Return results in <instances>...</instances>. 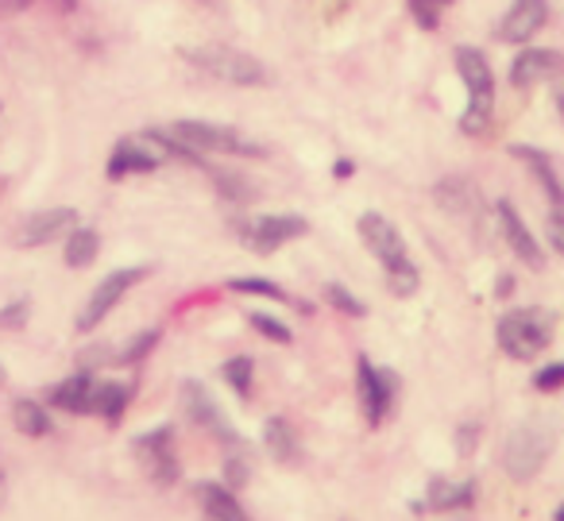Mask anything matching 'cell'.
<instances>
[{
    "label": "cell",
    "instance_id": "4",
    "mask_svg": "<svg viewBox=\"0 0 564 521\" xmlns=\"http://www.w3.org/2000/svg\"><path fill=\"white\" fill-rule=\"evenodd\" d=\"M553 328H556L553 313L538 310V305H522V310L502 313L499 325H495V340H499V348L510 359L530 363V359H538L553 344Z\"/></svg>",
    "mask_w": 564,
    "mask_h": 521
},
{
    "label": "cell",
    "instance_id": "27",
    "mask_svg": "<svg viewBox=\"0 0 564 521\" xmlns=\"http://www.w3.org/2000/svg\"><path fill=\"white\" fill-rule=\"evenodd\" d=\"M220 375H225V382L236 390V398H243V402H248V398H251V382H256V359H251V356L225 359Z\"/></svg>",
    "mask_w": 564,
    "mask_h": 521
},
{
    "label": "cell",
    "instance_id": "10",
    "mask_svg": "<svg viewBox=\"0 0 564 521\" xmlns=\"http://www.w3.org/2000/svg\"><path fill=\"white\" fill-rule=\"evenodd\" d=\"M182 410H186V417L194 421L197 428H205L209 436H217L220 444H228V448H243L240 433H236L232 421L220 413L217 398H213L202 382H194V379L182 382Z\"/></svg>",
    "mask_w": 564,
    "mask_h": 521
},
{
    "label": "cell",
    "instance_id": "1",
    "mask_svg": "<svg viewBox=\"0 0 564 521\" xmlns=\"http://www.w3.org/2000/svg\"><path fill=\"white\" fill-rule=\"evenodd\" d=\"M553 448H556V421L530 417V421H522V425H514L507 433L502 452H499V467L514 482H530L533 475L549 464Z\"/></svg>",
    "mask_w": 564,
    "mask_h": 521
},
{
    "label": "cell",
    "instance_id": "8",
    "mask_svg": "<svg viewBox=\"0 0 564 521\" xmlns=\"http://www.w3.org/2000/svg\"><path fill=\"white\" fill-rule=\"evenodd\" d=\"M151 274V267H120V271H109L101 282L94 286V294L86 297V305H82L78 321H74V328L78 333H94L97 325H101L105 317H109L112 310H117L120 302L128 297V290L140 286L143 279Z\"/></svg>",
    "mask_w": 564,
    "mask_h": 521
},
{
    "label": "cell",
    "instance_id": "9",
    "mask_svg": "<svg viewBox=\"0 0 564 521\" xmlns=\"http://www.w3.org/2000/svg\"><path fill=\"white\" fill-rule=\"evenodd\" d=\"M132 452L140 459L143 475H148L155 487H174L182 479L178 448H174V425H155L148 433H140L132 441Z\"/></svg>",
    "mask_w": 564,
    "mask_h": 521
},
{
    "label": "cell",
    "instance_id": "44",
    "mask_svg": "<svg viewBox=\"0 0 564 521\" xmlns=\"http://www.w3.org/2000/svg\"><path fill=\"white\" fill-rule=\"evenodd\" d=\"M553 521H564V502L556 506V513H553Z\"/></svg>",
    "mask_w": 564,
    "mask_h": 521
},
{
    "label": "cell",
    "instance_id": "37",
    "mask_svg": "<svg viewBox=\"0 0 564 521\" xmlns=\"http://www.w3.org/2000/svg\"><path fill=\"white\" fill-rule=\"evenodd\" d=\"M545 240H549V248H553L556 256H564V205H561V209L549 213V220H545Z\"/></svg>",
    "mask_w": 564,
    "mask_h": 521
},
{
    "label": "cell",
    "instance_id": "19",
    "mask_svg": "<svg viewBox=\"0 0 564 521\" xmlns=\"http://www.w3.org/2000/svg\"><path fill=\"white\" fill-rule=\"evenodd\" d=\"M476 506V479H430L425 510L433 513H464Z\"/></svg>",
    "mask_w": 564,
    "mask_h": 521
},
{
    "label": "cell",
    "instance_id": "40",
    "mask_svg": "<svg viewBox=\"0 0 564 521\" xmlns=\"http://www.w3.org/2000/svg\"><path fill=\"white\" fill-rule=\"evenodd\" d=\"M333 174H337V178H352V174H356V163H352V159H337Z\"/></svg>",
    "mask_w": 564,
    "mask_h": 521
},
{
    "label": "cell",
    "instance_id": "45",
    "mask_svg": "<svg viewBox=\"0 0 564 521\" xmlns=\"http://www.w3.org/2000/svg\"><path fill=\"white\" fill-rule=\"evenodd\" d=\"M205 4H217V0H205Z\"/></svg>",
    "mask_w": 564,
    "mask_h": 521
},
{
    "label": "cell",
    "instance_id": "35",
    "mask_svg": "<svg viewBox=\"0 0 564 521\" xmlns=\"http://www.w3.org/2000/svg\"><path fill=\"white\" fill-rule=\"evenodd\" d=\"M28 317H32V302H28V297H17V302H9L4 310H0V328L17 333V328L28 325Z\"/></svg>",
    "mask_w": 564,
    "mask_h": 521
},
{
    "label": "cell",
    "instance_id": "7",
    "mask_svg": "<svg viewBox=\"0 0 564 521\" xmlns=\"http://www.w3.org/2000/svg\"><path fill=\"white\" fill-rule=\"evenodd\" d=\"M356 398H360L364 421L379 428L394 413V398H399V375L391 367H376L368 356L356 359Z\"/></svg>",
    "mask_w": 564,
    "mask_h": 521
},
{
    "label": "cell",
    "instance_id": "31",
    "mask_svg": "<svg viewBox=\"0 0 564 521\" xmlns=\"http://www.w3.org/2000/svg\"><path fill=\"white\" fill-rule=\"evenodd\" d=\"M248 325L256 328L259 336H267V340H271V344H294L291 325H282V321H279V317H271V313L251 310V313H248Z\"/></svg>",
    "mask_w": 564,
    "mask_h": 521
},
{
    "label": "cell",
    "instance_id": "39",
    "mask_svg": "<svg viewBox=\"0 0 564 521\" xmlns=\"http://www.w3.org/2000/svg\"><path fill=\"white\" fill-rule=\"evenodd\" d=\"M32 9V0H0V17H20Z\"/></svg>",
    "mask_w": 564,
    "mask_h": 521
},
{
    "label": "cell",
    "instance_id": "28",
    "mask_svg": "<svg viewBox=\"0 0 564 521\" xmlns=\"http://www.w3.org/2000/svg\"><path fill=\"white\" fill-rule=\"evenodd\" d=\"M159 328H143L140 336H132V340L124 344L120 351H112V363H124V367H132V363H143V359L151 356V351L159 348Z\"/></svg>",
    "mask_w": 564,
    "mask_h": 521
},
{
    "label": "cell",
    "instance_id": "21",
    "mask_svg": "<svg viewBox=\"0 0 564 521\" xmlns=\"http://www.w3.org/2000/svg\"><path fill=\"white\" fill-rule=\"evenodd\" d=\"M135 398V387L124 379H97V390H94V413L105 417L109 425H120V417L128 413Z\"/></svg>",
    "mask_w": 564,
    "mask_h": 521
},
{
    "label": "cell",
    "instance_id": "42",
    "mask_svg": "<svg viewBox=\"0 0 564 521\" xmlns=\"http://www.w3.org/2000/svg\"><path fill=\"white\" fill-rule=\"evenodd\" d=\"M51 4H58L63 12H74V9H78V0H51Z\"/></svg>",
    "mask_w": 564,
    "mask_h": 521
},
{
    "label": "cell",
    "instance_id": "43",
    "mask_svg": "<svg viewBox=\"0 0 564 521\" xmlns=\"http://www.w3.org/2000/svg\"><path fill=\"white\" fill-rule=\"evenodd\" d=\"M556 112H561V120H564V89L556 94Z\"/></svg>",
    "mask_w": 564,
    "mask_h": 521
},
{
    "label": "cell",
    "instance_id": "30",
    "mask_svg": "<svg viewBox=\"0 0 564 521\" xmlns=\"http://www.w3.org/2000/svg\"><path fill=\"white\" fill-rule=\"evenodd\" d=\"M417 286H422V271H417L414 259H410L406 267H394V271H387V290H391L394 297H414Z\"/></svg>",
    "mask_w": 564,
    "mask_h": 521
},
{
    "label": "cell",
    "instance_id": "20",
    "mask_svg": "<svg viewBox=\"0 0 564 521\" xmlns=\"http://www.w3.org/2000/svg\"><path fill=\"white\" fill-rule=\"evenodd\" d=\"M507 151L518 159V163L530 166V174H533V178H538V186L545 189L549 205H553V209H561V205H564V182H561V174H556L553 159H549L545 151L530 148V143H510Z\"/></svg>",
    "mask_w": 564,
    "mask_h": 521
},
{
    "label": "cell",
    "instance_id": "24",
    "mask_svg": "<svg viewBox=\"0 0 564 521\" xmlns=\"http://www.w3.org/2000/svg\"><path fill=\"white\" fill-rule=\"evenodd\" d=\"M433 197H437L441 209H448L453 217H476L479 213V189L464 178H441Z\"/></svg>",
    "mask_w": 564,
    "mask_h": 521
},
{
    "label": "cell",
    "instance_id": "3",
    "mask_svg": "<svg viewBox=\"0 0 564 521\" xmlns=\"http://www.w3.org/2000/svg\"><path fill=\"white\" fill-rule=\"evenodd\" d=\"M456 74H460L464 89H468V105L460 112V132L464 135H487L495 117V70L476 47H456Z\"/></svg>",
    "mask_w": 564,
    "mask_h": 521
},
{
    "label": "cell",
    "instance_id": "18",
    "mask_svg": "<svg viewBox=\"0 0 564 521\" xmlns=\"http://www.w3.org/2000/svg\"><path fill=\"white\" fill-rule=\"evenodd\" d=\"M197 495V506H202V521H251V513L240 506V498H236L232 487H225V482H197L194 487Z\"/></svg>",
    "mask_w": 564,
    "mask_h": 521
},
{
    "label": "cell",
    "instance_id": "25",
    "mask_svg": "<svg viewBox=\"0 0 564 521\" xmlns=\"http://www.w3.org/2000/svg\"><path fill=\"white\" fill-rule=\"evenodd\" d=\"M12 425H17V433L40 441V436H51L55 421H51V413L43 402H35V398H17V402H12Z\"/></svg>",
    "mask_w": 564,
    "mask_h": 521
},
{
    "label": "cell",
    "instance_id": "11",
    "mask_svg": "<svg viewBox=\"0 0 564 521\" xmlns=\"http://www.w3.org/2000/svg\"><path fill=\"white\" fill-rule=\"evenodd\" d=\"M360 240H364V248L383 263V274L394 271V267L410 263L406 236H402L399 225H394L391 217H383V213H364L360 217Z\"/></svg>",
    "mask_w": 564,
    "mask_h": 521
},
{
    "label": "cell",
    "instance_id": "14",
    "mask_svg": "<svg viewBox=\"0 0 564 521\" xmlns=\"http://www.w3.org/2000/svg\"><path fill=\"white\" fill-rule=\"evenodd\" d=\"M564 74V55L553 47H522L510 63V86L538 89L545 82H556Z\"/></svg>",
    "mask_w": 564,
    "mask_h": 521
},
{
    "label": "cell",
    "instance_id": "15",
    "mask_svg": "<svg viewBox=\"0 0 564 521\" xmlns=\"http://www.w3.org/2000/svg\"><path fill=\"white\" fill-rule=\"evenodd\" d=\"M74 225H78V213H74L70 205L40 209V213H32L17 232H12V243H17V248H47V243H55L58 236L70 232Z\"/></svg>",
    "mask_w": 564,
    "mask_h": 521
},
{
    "label": "cell",
    "instance_id": "16",
    "mask_svg": "<svg viewBox=\"0 0 564 521\" xmlns=\"http://www.w3.org/2000/svg\"><path fill=\"white\" fill-rule=\"evenodd\" d=\"M545 20H549V4L545 0H514L510 4V12L499 20V28H495V40L499 43H530L533 35L545 28Z\"/></svg>",
    "mask_w": 564,
    "mask_h": 521
},
{
    "label": "cell",
    "instance_id": "26",
    "mask_svg": "<svg viewBox=\"0 0 564 521\" xmlns=\"http://www.w3.org/2000/svg\"><path fill=\"white\" fill-rule=\"evenodd\" d=\"M228 290L232 294H251V297H267V302H291V305H299L302 313H310L314 305H306V302H299V297H291L286 290L279 286V282H271V279H259V274H243V279H232L228 282Z\"/></svg>",
    "mask_w": 564,
    "mask_h": 521
},
{
    "label": "cell",
    "instance_id": "23",
    "mask_svg": "<svg viewBox=\"0 0 564 521\" xmlns=\"http://www.w3.org/2000/svg\"><path fill=\"white\" fill-rule=\"evenodd\" d=\"M97 256H101V232H97V228L74 225L70 232L63 236V259L70 271H86Z\"/></svg>",
    "mask_w": 564,
    "mask_h": 521
},
{
    "label": "cell",
    "instance_id": "13",
    "mask_svg": "<svg viewBox=\"0 0 564 521\" xmlns=\"http://www.w3.org/2000/svg\"><path fill=\"white\" fill-rule=\"evenodd\" d=\"M495 220H499V236L507 240V248L514 251V259L530 271H545V248L538 243V236L530 232V225L522 220V213L502 197L495 202Z\"/></svg>",
    "mask_w": 564,
    "mask_h": 521
},
{
    "label": "cell",
    "instance_id": "6",
    "mask_svg": "<svg viewBox=\"0 0 564 521\" xmlns=\"http://www.w3.org/2000/svg\"><path fill=\"white\" fill-rule=\"evenodd\" d=\"M236 232H240V243L248 251L271 256L282 243L302 240V236L310 232V220L302 217V213H259V217H251V220H240Z\"/></svg>",
    "mask_w": 564,
    "mask_h": 521
},
{
    "label": "cell",
    "instance_id": "12",
    "mask_svg": "<svg viewBox=\"0 0 564 521\" xmlns=\"http://www.w3.org/2000/svg\"><path fill=\"white\" fill-rule=\"evenodd\" d=\"M166 163V155L148 140V135H128L117 148L109 151V163H105V178L109 182H124L132 174H155Z\"/></svg>",
    "mask_w": 564,
    "mask_h": 521
},
{
    "label": "cell",
    "instance_id": "32",
    "mask_svg": "<svg viewBox=\"0 0 564 521\" xmlns=\"http://www.w3.org/2000/svg\"><path fill=\"white\" fill-rule=\"evenodd\" d=\"M325 302H329L337 313H345V317H368V305H364L348 286H340V282H329V286H325Z\"/></svg>",
    "mask_w": 564,
    "mask_h": 521
},
{
    "label": "cell",
    "instance_id": "5",
    "mask_svg": "<svg viewBox=\"0 0 564 521\" xmlns=\"http://www.w3.org/2000/svg\"><path fill=\"white\" fill-rule=\"evenodd\" d=\"M186 58L197 66V70H205L209 78H217V82H228V86L251 89V86H263V82H267V70L259 66V58H251L248 51L225 47V43L189 47Z\"/></svg>",
    "mask_w": 564,
    "mask_h": 521
},
{
    "label": "cell",
    "instance_id": "38",
    "mask_svg": "<svg viewBox=\"0 0 564 521\" xmlns=\"http://www.w3.org/2000/svg\"><path fill=\"white\" fill-rule=\"evenodd\" d=\"M476 444H479V425H460V433H456V448H460V456H471Z\"/></svg>",
    "mask_w": 564,
    "mask_h": 521
},
{
    "label": "cell",
    "instance_id": "34",
    "mask_svg": "<svg viewBox=\"0 0 564 521\" xmlns=\"http://www.w3.org/2000/svg\"><path fill=\"white\" fill-rule=\"evenodd\" d=\"M248 475H251V467H248V456H243V448H232L225 456V487L240 490L243 482H248Z\"/></svg>",
    "mask_w": 564,
    "mask_h": 521
},
{
    "label": "cell",
    "instance_id": "29",
    "mask_svg": "<svg viewBox=\"0 0 564 521\" xmlns=\"http://www.w3.org/2000/svg\"><path fill=\"white\" fill-rule=\"evenodd\" d=\"M205 174L213 178L217 194L228 197V205H243V202H251V194H256V189L248 186V178H240V174H225V171H217V166H205Z\"/></svg>",
    "mask_w": 564,
    "mask_h": 521
},
{
    "label": "cell",
    "instance_id": "36",
    "mask_svg": "<svg viewBox=\"0 0 564 521\" xmlns=\"http://www.w3.org/2000/svg\"><path fill=\"white\" fill-rule=\"evenodd\" d=\"M445 4H453V0H410V12H414L417 20H422V28H437V9H445Z\"/></svg>",
    "mask_w": 564,
    "mask_h": 521
},
{
    "label": "cell",
    "instance_id": "2",
    "mask_svg": "<svg viewBox=\"0 0 564 521\" xmlns=\"http://www.w3.org/2000/svg\"><path fill=\"white\" fill-rule=\"evenodd\" d=\"M163 135H171L178 148L194 151V155H240V159H263L267 148L251 135H243L240 128L213 124V120H174L163 128Z\"/></svg>",
    "mask_w": 564,
    "mask_h": 521
},
{
    "label": "cell",
    "instance_id": "17",
    "mask_svg": "<svg viewBox=\"0 0 564 521\" xmlns=\"http://www.w3.org/2000/svg\"><path fill=\"white\" fill-rule=\"evenodd\" d=\"M94 390H97V375L94 371H74L66 375L63 382H55V387L47 390V402L55 405V410L63 413H94Z\"/></svg>",
    "mask_w": 564,
    "mask_h": 521
},
{
    "label": "cell",
    "instance_id": "33",
    "mask_svg": "<svg viewBox=\"0 0 564 521\" xmlns=\"http://www.w3.org/2000/svg\"><path fill=\"white\" fill-rule=\"evenodd\" d=\"M533 390H541V394H556V390H564V359L538 367V371H533Z\"/></svg>",
    "mask_w": 564,
    "mask_h": 521
},
{
    "label": "cell",
    "instance_id": "41",
    "mask_svg": "<svg viewBox=\"0 0 564 521\" xmlns=\"http://www.w3.org/2000/svg\"><path fill=\"white\" fill-rule=\"evenodd\" d=\"M510 290H514V279H510V274H502V279L495 282V294H499V297H507Z\"/></svg>",
    "mask_w": 564,
    "mask_h": 521
},
{
    "label": "cell",
    "instance_id": "22",
    "mask_svg": "<svg viewBox=\"0 0 564 521\" xmlns=\"http://www.w3.org/2000/svg\"><path fill=\"white\" fill-rule=\"evenodd\" d=\"M263 448L271 452L274 464H299L302 459V441L286 417H267L263 421Z\"/></svg>",
    "mask_w": 564,
    "mask_h": 521
}]
</instances>
